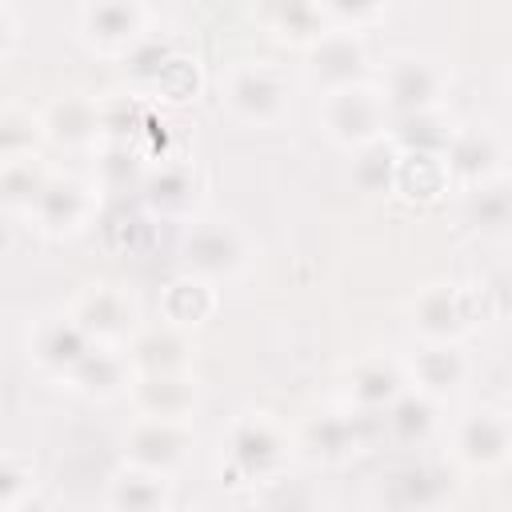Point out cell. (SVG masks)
Returning a JSON list of instances; mask_svg holds the SVG:
<instances>
[{"mask_svg": "<svg viewBox=\"0 0 512 512\" xmlns=\"http://www.w3.org/2000/svg\"><path fill=\"white\" fill-rule=\"evenodd\" d=\"M320 120H324L332 140H340L348 148H360V144H372V140L384 136L388 104H384L380 88H368V84L352 80V84H340V88L324 92Z\"/></svg>", "mask_w": 512, "mask_h": 512, "instance_id": "cell-1", "label": "cell"}, {"mask_svg": "<svg viewBox=\"0 0 512 512\" xmlns=\"http://www.w3.org/2000/svg\"><path fill=\"white\" fill-rule=\"evenodd\" d=\"M484 288H464V284H432L416 296L412 304V324L428 340H456L464 336L480 316H484Z\"/></svg>", "mask_w": 512, "mask_h": 512, "instance_id": "cell-2", "label": "cell"}, {"mask_svg": "<svg viewBox=\"0 0 512 512\" xmlns=\"http://www.w3.org/2000/svg\"><path fill=\"white\" fill-rule=\"evenodd\" d=\"M184 264L192 276L228 280L248 264V240L232 220H196L184 236Z\"/></svg>", "mask_w": 512, "mask_h": 512, "instance_id": "cell-3", "label": "cell"}, {"mask_svg": "<svg viewBox=\"0 0 512 512\" xmlns=\"http://www.w3.org/2000/svg\"><path fill=\"white\" fill-rule=\"evenodd\" d=\"M228 108L248 124H276L288 108V76L276 64H240L228 76Z\"/></svg>", "mask_w": 512, "mask_h": 512, "instance_id": "cell-4", "label": "cell"}, {"mask_svg": "<svg viewBox=\"0 0 512 512\" xmlns=\"http://www.w3.org/2000/svg\"><path fill=\"white\" fill-rule=\"evenodd\" d=\"M444 84H448V72L428 60V56H396L388 60L384 68V104L392 112H424V108H440V96H444Z\"/></svg>", "mask_w": 512, "mask_h": 512, "instance_id": "cell-5", "label": "cell"}, {"mask_svg": "<svg viewBox=\"0 0 512 512\" xmlns=\"http://www.w3.org/2000/svg\"><path fill=\"white\" fill-rule=\"evenodd\" d=\"M188 444H192V436H188L184 420H172V416H144L128 432V456H132V464L152 468V472L176 468L188 456Z\"/></svg>", "mask_w": 512, "mask_h": 512, "instance_id": "cell-6", "label": "cell"}, {"mask_svg": "<svg viewBox=\"0 0 512 512\" xmlns=\"http://www.w3.org/2000/svg\"><path fill=\"white\" fill-rule=\"evenodd\" d=\"M92 204H96V196H92V188L84 180H76V176H56L52 180L48 176L40 196H36V204H32V212H36L44 232L60 236V232H76L92 216Z\"/></svg>", "mask_w": 512, "mask_h": 512, "instance_id": "cell-7", "label": "cell"}, {"mask_svg": "<svg viewBox=\"0 0 512 512\" xmlns=\"http://www.w3.org/2000/svg\"><path fill=\"white\" fill-rule=\"evenodd\" d=\"M144 32V8L140 0H88L84 8V36L104 48V52H120L132 48Z\"/></svg>", "mask_w": 512, "mask_h": 512, "instance_id": "cell-8", "label": "cell"}, {"mask_svg": "<svg viewBox=\"0 0 512 512\" xmlns=\"http://www.w3.org/2000/svg\"><path fill=\"white\" fill-rule=\"evenodd\" d=\"M72 320H76L92 340H120V336L132 332L136 308H132V300H128L120 288L96 284V288H88V292L76 300Z\"/></svg>", "mask_w": 512, "mask_h": 512, "instance_id": "cell-9", "label": "cell"}, {"mask_svg": "<svg viewBox=\"0 0 512 512\" xmlns=\"http://www.w3.org/2000/svg\"><path fill=\"white\" fill-rule=\"evenodd\" d=\"M232 460L248 476H268L284 460V436L268 416H248L232 432Z\"/></svg>", "mask_w": 512, "mask_h": 512, "instance_id": "cell-10", "label": "cell"}, {"mask_svg": "<svg viewBox=\"0 0 512 512\" xmlns=\"http://www.w3.org/2000/svg\"><path fill=\"white\" fill-rule=\"evenodd\" d=\"M500 164V140L488 128H464L452 132V140L444 144V168L468 184L492 180Z\"/></svg>", "mask_w": 512, "mask_h": 512, "instance_id": "cell-11", "label": "cell"}, {"mask_svg": "<svg viewBox=\"0 0 512 512\" xmlns=\"http://www.w3.org/2000/svg\"><path fill=\"white\" fill-rule=\"evenodd\" d=\"M360 72H364V44L352 32H324L312 44V76L316 84H324V92L360 80Z\"/></svg>", "mask_w": 512, "mask_h": 512, "instance_id": "cell-12", "label": "cell"}, {"mask_svg": "<svg viewBox=\"0 0 512 512\" xmlns=\"http://www.w3.org/2000/svg\"><path fill=\"white\" fill-rule=\"evenodd\" d=\"M456 448L472 468H496L508 460V420L504 412H472L460 432H456Z\"/></svg>", "mask_w": 512, "mask_h": 512, "instance_id": "cell-13", "label": "cell"}, {"mask_svg": "<svg viewBox=\"0 0 512 512\" xmlns=\"http://www.w3.org/2000/svg\"><path fill=\"white\" fill-rule=\"evenodd\" d=\"M92 336L72 320V316H48L36 324V336H32V356L44 364V368H56V372H72V364L88 352Z\"/></svg>", "mask_w": 512, "mask_h": 512, "instance_id": "cell-14", "label": "cell"}, {"mask_svg": "<svg viewBox=\"0 0 512 512\" xmlns=\"http://www.w3.org/2000/svg\"><path fill=\"white\" fill-rule=\"evenodd\" d=\"M136 404H140L144 416L184 420L188 408L196 404V388L188 384L184 368H176V372H144L136 380Z\"/></svg>", "mask_w": 512, "mask_h": 512, "instance_id": "cell-15", "label": "cell"}, {"mask_svg": "<svg viewBox=\"0 0 512 512\" xmlns=\"http://www.w3.org/2000/svg\"><path fill=\"white\" fill-rule=\"evenodd\" d=\"M468 376V356L452 344V340H428L424 352H416L412 360V380L420 384V392H452L460 380Z\"/></svg>", "mask_w": 512, "mask_h": 512, "instance_id": "cell-16", "label": "cell"}, {"mask_svg": "<svg viewBox=\"0 0 512 512\" xmlns=\"http://www.w3.org/2000/svg\"><path fill=\"white\" fill-rule=\"evenodd\" d=\"M128 364H136L140 372H176L188 364V340L180 332V324H160V328H144L132 344Z\"/></svg>", "mask_w": 512, "mask_h": 512, "instance_id": "cell-17", "label": "cell"}, {"mask_svg": "<svg viewBox=\"0 0 512 512\" xmlns=\"http://www.w3.org/2000/svg\"><path fill=\"white\" fill-rule=\"evenodd\" d=\"M72 384L80 388V392H88V396H116L124 384H128V356H120V352H112V348H92L88 344V352L72 364Z\"/></svg>", "mask_w": 512, "mask_h": 512, "instance_id": "cell-18", "label": "cell"}, {"mask_svg": "<svg viewBox=\"0 0 512 512\" xmlns=\"http://www.w3.org/2000/svg\"><path fill=\"white\" fill-rule=\"evenodd\" d=\"M144 200L164 212V216H180L192 208L196 200V172L188 164H160L144 176Z\"/></svg>", "mask_w": 512, "mask_h": 512, "instance_id": "cell-19", "label": "cell"}, {"mask_svg": "<svg viewBox=\"0 0 512 512\" xmlns=\"http://www.w3.org/2000/svg\"><path fill=\"white\" fill-rule=\"evenodd\" d=\"M44 132L60 144H92L100 132V108L84 96H60L44 116Z\"/></svg>", "mask_w": 512, "mask_h": 512, "instance_id": "cell-20", "label": "cell"}, {"mask_svg": "<svg viewBox=\"0 0 512 512\" xmlns=\"http://www.w3.org/2000/svg\"><path fill=\"white\" fill-rule=\"evenodd\" d=\"M212 304H216L212 280L192 276V272L180 276V280H172L168 292H164V316H168V324H180V328L204 320V316L212 312Z\"/></svg>", "mask_w": 512, "mask_h": 512, "instance_id": "cell-21", "label": "cell"}, {"mask_svg": "<svg viewBox=\"0 0 512 512\" xmlns=\"http://www.w3.org/2000/svg\"><path fill=\"white\" fill-rule=\"evenodd\" d=\"M404 392V372L388 360H364L352 372V396L360 408H388Z\"/></svg>", "mask_w": 512, "mask_h": 512, "instance_id": "cell-22", "label": "cell"}, {"mask_svg": "<svg viewBox=\"0 0 512 512\" xmlns=\"http://www.w3.org/2000/svg\"><path fill=\"white\" fill-rule=\"evenodd\" d=\"M44 180H48L44 168L28 152L0 160V204H8V208H32L36 196H40V188H44Z\"/></svg>", "mask_w": 512, "mask_h": 512, "instance_id": "cell-23", "label": "cell"}, {"mask_svg": "<svg viewBox=\"0 0 512 512\" xmlns=\"http://www.w3.org/2000/svg\"><path fill=\"white\" fill-rule=\"evenodd\" d=\"M396 164H400V148H392L388 140L360 144V156L352 164V180L364 192H392L396 188Z\"/></svg>", "mask_w": 512, "mask_h": 512, "instance_id": "cell-24", "label": "cell"}, {"mask_svg": "<svg viewBox=\"0 0 512 512\" xmlns=\"http://www.w3.org/2000/svg\"><path fill=\"white\" fill-rule=\"evenodd\" d=\"M112 504L120 508H160L168 504V484H164V472H152V468H132V472H120L112 480Z\"/></svg>", "mask_w": 512, "mask_h": 512, "instance_id": "cell-25", "label": "cell"}, {"mask_svg": "<svg viewBox=\"0 0 512 512\" xmlns=\"http://www.w3.org/2000/svg\"><path fill=\"white\" fill-rule=\"evenodd\" d=\"M468 224L484 236H500L508 228V188L500 180H480L468 196Z\"/></svg>", "mask_w": 512, "mask_h": 512, "instance_id": "cell-26", "label": "cell"}, {"mask_svg": "<svg viewBox=\"0 0 512 512\" xmlns=\"http://www.w3.org/2000/svg\"><path fill=\"white\" fill-rule=\"evenodd\" d=\"M308 448L316 460H340L356 448V432H352V420L344 416H320L312 428H308Z\"/></svg>", "mask_w": 512, "mask_h": 512, "instance_id": "cell-27", "label": "cell"}, {"mask_svg": "<svg viewBox=\"0 0 512 512\" xmlns=\"http://www.w3.org/2000/svg\"><path fill=\"white\" fill-rule=\"evenodd\" d=\"M388 424L404 436V440H416V436H424L428 428H432V404H428V396H396L392 404H388Z\"/></svg>", "mask_w": 512, "mask_h": 512, "instance_id": "cell-28", "label": "cell"}, {"mask_svg": "<svg viewBox=\"0 0 512 512\" xmlns=\"http://www.w3.org/2000/svg\"><path fill=\"white\" fill-rule=\"evenodd\" d=\"M36 136V124L20 112H0V160L20 156Z\"/></svg>", "mask_w": 512, "mask_h": 512, "instance_id": "cell-29", "label": "cell"}, {"mask_svg": "<svg viewBox=\"0 0 512 512\" xmlns=\"http://www.w3.org/2000/svg\"><path fill=\"white\" fill-rule=\"evenodd\" d=\"M316 4H320L324 12L348 20V24H364V20H372V16L384 8V0H316Z\"/></svg>", "mask_w": 512, "mask_h": 512, "instance_id": "cell-30", "label": "cell"}, {"mask_svg": "<svg viewBox=\"0 0 512 512\" xmlns=\"http://www.w3.org/2000/svg\"><path fill=\"white\" fill-rule=\"evenodd\" d=\"M4 40H8V32H4V24H0V48H4Z\"/></svg>", "mask_w": 512, "mask_h": 512, "instance_id": "cell-31", "label": "cell"}]
</instances>
